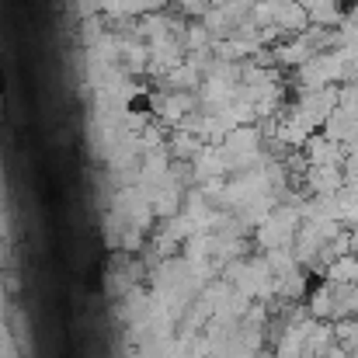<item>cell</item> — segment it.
I'll use <instances>...</instances> for the list:
<instances>
[{
	"label": "cell",
	"mask_w": 358,
	"mask_h": 358,
	"mask_svg": "<svg viewBox=\"0 0 358 358\" xmlns=\"http://www.w3.org/2000/svg\"><path fill=\"white\" fill-rule=\"evenodd\" d=\"M303 7H306V14H310V24H317V28H341L345 24V17H348V10H345V3L341 0H299Z\"/></svg>",
	"instance_id": "6da1fadb"
},
{
	"label": "cell",
	"mask_w": 358,
	"mask_h": 358,
	"mask_svg": "<svg viewBox=\"0 0 358 358\" xmlns=\"http://www.w3.org/2000/svg\"><path fill=\"white\" fill-rule=\"evenodd\" d=\"M101 10L108 14V17H136V14H143V3L139 0H101Z\"/></svg>",
	"instance_id": "7a4b0ae2"
},
{
	"label": "cell",
	"mask_w": 358,
	"mask_h": 358,
	"mask_svg": "<svg viewBox=\"0 0 358 358\" xmlns=\"http://www.w3.org/2000/svg\"><path fill=\"white\" fill-rule=\"evenodd\" d=\"M334 338L341 341V348H358V317H345L334 324Z\"/></svg>",
	"instance_id": "3957f363"
},
{
	"label": "cell",
	"mask_w": 358,
	"mask_h": 358,
	"mask_svg": "<svg viewBox=\"0 0 358 358\" xmlns=\"http://www.w3.org/2000/svg\"><path fill=\"white\" fill-rule=\"evenodd\" d=\"M261 358H264V355H261Z\"/></svg>",
	"instance_id": "277c9868"
},
{
	"label": "cell",
	"mask_w": 358,
	"mask_h": 358,
	"mask_svg": "<svg viewBox=\"0 0 358 358\" xmlns=\"http://www.w3.org/2000/svg\"><path fill=\"white\" fill-rule=\"evenodd\" d=\"M355 84H358V80H355Z\"/></svg>",
	"instance_id": "5b68a950"
}]
</instances>
